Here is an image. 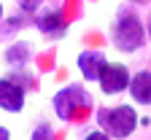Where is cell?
<instances>
[{"label": "cell", "mask_w": 151, "mask_h": 140, "mask_svg": "<svg viewBox=\"0 0 151 140\" xmlns=\"http://www.w3.org/2000/svg\"><path fill=\"white\" fill-rule=\"evenodd\" d=\"M111 41H113V46H116L119 51H127V54L138 51L143 46V41H146V27H143V22L135 14L124 11V14H119L116 22H113Z\"/></svg>", "instance_id": "1"}, {"label": "cell", "mask_w": 151, "mask_h": 140, "mask_svg": "<svg viewBox=\"0 0 151 140\" xmlns=\"http://www.w3.org/2000/svg\"><path fill=\"white\" fill-rule=\"evenodd\" d=\"M97 124L111 137H129L132 132H135V127H138V113L132 111L129 105L100 108L97 111Z\"/></svg>", "instance_id": "2"}, {"label": "cell", "mask_w": 151, "mask_h": 140, "mask_svg": "<svg viewBox=\"0 0 151 140\" xmlns=\"http://www.w3.org/2000/svg\"><path fill=\"white\" fill-rule=\"evenodd\" d=\"M86 105H89V94L84 92L81 84H70V86L60 89L54 97V111L60 118H70L78 108H86Z\"/></svg>", "instance_id": "3"}, {"label": "cell", "mask_w": 151, "mask_h": 140, "mask_svg": "<svg viewBox=\"0 0 151 140\" xmlns=\"http://www.w3.org/2000/svg\"><path fill=\"white\" fill-rule=\"evenodd\" d=\"M97 84L105 94H119L129 84V70L122 62H108L105 59V65L100 67V75H97Z\"/></svg>", "instance_id": "4"}, {"label": "cell", "mask_w": 151, "mask_h": 140, "mask_svg": "<svg viewBox=\"0 0 151 140\" xmlns=\"http://www.w3.org/2000/svg\"><path fill=\"white\" fill-rule=\"evenodd\" d=\"M24 86L16 84L14 78H0V108L8 111V113H19L24 108Z\"/></svg>", "instance_id": "5"}, {"label": "cell", "mask_w": 151, "mask_h": 140, "mask_svg": "<svg viewBox=\"0 0 151 140\" xmlns=\"http://www.w3.org/2000/svg\"><path fill=\"white\" fill-rule=\"evenodd\" d=\"M129 94L135 103L140 105H151V70H140L129 78V84H127Z\"/></svg>", "instance_id": "6"}, {"label": "cell", "mask_w": 151, "mask_h": 140, "mask_svg": "<svg viewBox=\"0 0 151 140\" xmlns=\"http://www.w3.org/2000/svg\"><path fill=\"white\" fill-rule=\"evenodd\" d=\"M35 27L46 35H51V38H57V35L65 32V19L57 8H49V11H41L35 16Z\"/></svg>", "instance_id": "7"}, {"label": "cell", "mask_w": 151, "mask_h": 140, "mask_svg": "<svg viewBox=\"0 0 151 140\" xmlns=\"http://www.w3.org/2000/svg\"><path fill=\"white\" fill-rule=\"evenodd\" d=\"M103 65H105V57L100 51H81L78 54V70H81V75L86 81H97Z\"/></svg>", "instance_id": "8"}, {"label": "cell", "mask_w": 151, "mask_h": 140, "mask_svg": "<svg viewBox=\"0 0 151 140\" xmlns=\"http://www.w3.org/2000/svg\"><path fill=\"white\" fill-rule=\"evenodd\" d=\"M30 43H16V46H11L8 49V54H6V59L11 65H24L27 59H30Z\"/></svg>", "instance_id": "9"}, {"label": "cell", "mask_w": 151, "mask_h": 140, "mask_svg": "<svg viewBox=\"0 0 151 140\" xmlns=\"http://www.w3.org/2000/svg\"><path fill=\"white\" fill-rule=\"evenodd\" d=\"M32 140H51V127H49V124L38 127V129H35V135H32Z\"/></svg>", "instance_id": "10"}, {"label": "cell", "mask_w": 151, "mask_h": 140, "mask_svg": "<svg viewBox=\"0 0 151 140\" xmlns=\"http://www.w3.org/2000/svg\"><path fill=\"white\" fill-rule=\"evenodd\" d=\"M84 140H113L111 135H105V132H89Z\"/></svg>", "instance_id": "11"}, {"label": "cell", "mask_w": 151, "mask_h": 140, "mask_svg": "<svg viewBox=\"0 0 151 140\" xmlns=\"http://www.w3.org/2000/svg\"><path fill=\"white\" fill-rule=\"evenodd\" d=\"M0 140H11V132L6 127H0Z\"/></svg>", "instance_id": "12"}, {"label": "cell", "mask_w": 151, "mask_h": 140, "mask_svg": "<svg viewBox=\"0 0 151 140\" xmlns=\"http://www.w3.org/2000/svg\"><path fill=\"white\" fill-rule=\"evenodd\" d=\"M132 3H140L143 6V3H151V0H132Z\"/></svg>", "instance_id": "13"}, {"label": "cell", "mask_w": 151, "mask_h": 140, "mask_svg": "<svg viewBox=\"0 0 151 140\" xmlns=\"http://www.w3.org/2000/svg\"><path fill=\"white\" fill-rule=\"evenodd\" d=\"M0 22H3V3H0Z\"/></svg>", "instance_id": "14"}, {"label": "cell", "mask_w": 151, "mask_h": 140, "mask_svg": "<svg viewBox=\"0 0 151 140\" xmlns=\"http://www.w3.org/2000/svg\"><path fill=\"white\" fill-rule=\"evenodd\" d=\"M146 32H148V38H151V24H148V30H146Z\"/></svg>", "instance_id": "15"}]
</instances>
